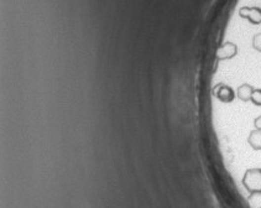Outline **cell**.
<instances>
[{
  "label": "cell",
  "mask_w": 261,
  "mask_h": 208,
  "mask_svg": "<svg viewBox=\"0 0 261 208\" xmlns=\"http://www.w3.org/2000/svg\"><path fill=\"white\" fill-rule=\"evenodd\" d=\"M241 17L249 20L253 25H259L261 22V9L260 7H241L239 11Z\"/></svg>",
  "instance_id": "2"
},
{
  "label": "cell",
  "mask_w": 261,
  "mask_h": 208,
  "mask_svg": "<svg viewBox=\"0 0 261 208\" xmlns=\"http://www.w3.org/2000/svg\"><path fill=\"white\" fill-rule=\"evenodd\" d=\"M238 53V47H236L235 44L233 42H225L220 49L217 52V56H218L219 59H228V58H233L235 54Z\"/></svg>",
  "instance_id": "3"
},
{
  "label": "cell",
  "mask_w": 261,
  "mask_h": 208,
  "mask_svg": "<svg viewBox=\"0 0 261 208\" xmlns=\"http://www.w3.org/2000/svg\"><path fill=\"white\" fill-rule=\"evenodd\" d=\"M248 144L254 150L261 151V130L253 129L248 135Z\"/></svg>",
  "instance_id": "4"
},
{
  "label": "cell",
  "mask_w": 261,
  "mask_h": 208,
  "mask_svg": "<svg viewBox=\"0 0 261 208\" xmlns=\"http://www.w3.org/2000/svg\"><path fill=\"white\" fill-rule=\"evenodd\" d=\"M253 46L256 51L261 52V32L260 34H256L253 39Z\"/></svg>",
  "instance_id": "5"
},
{
  "label": "cell",
  "mask_w": 261,
  "mask_h": 208,
  "mask_svg": "<svg viewBox=\"0 0 261 208\" xmlns=\"http://www.w3.org/2000/svg\"><path fill=\"white\" fill-rule=\"evenodd\" d=\"M244 187L249 191V193H260L261 192V168L253 167L245 171L243 176Z\"/></svg>",
  "instance_id": "1"
}]
</instances>
